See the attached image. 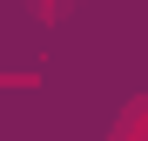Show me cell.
<instances>
[{
    "label": "cell",
    "mask_w": 148,
    "mask_h": 141,
    "mask_svg": "<svg viewBox=\"0 0 148 141\" xmlns=\"http://www.w3.org/2000/svg\"><path fill=\"white\" fill-rule=\"evenodd\" d=\"M114 134H148V101H141V108H128V114H121V121H114Z\"/></svg>",
    "instance_id": "1"
},
{
    "label": "cell",
    "mask_w": 148,
    "mask_h": 141,
    "mask_svg": "<svg viewBox=\"0 0 148 141\" xmlns=\"http://www.w3.org/2000/svg\"><path fill=\"white\" fill-rule=\"evenodd\" d=\"M34 14H40V20H61V14H67V0H34Z\"/></svg>",
    "instance_id": "2"
}]
</instances>
